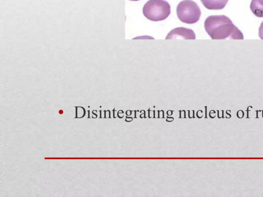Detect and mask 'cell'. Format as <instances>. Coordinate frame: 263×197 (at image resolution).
I'll return each instance as SVG.
<instances>
[{"mask_svg":"<svg viewBox=\"0 0 263 197\" xmlns=\"http://www.w3.org/2000/svg\"><path fill=\"white\" fill-rule=\"evenodd\" d=\"M204 29L213 40H242L241 31L224 15H210L205 20Z\"/></svg>","mask_w":263,"mask_h":197,"instance_id":"6da1fadb","label":"cell"},{"mask_svg":"<svg viewBox=\"0 0 263 197\" xmlns=\"http://www.w3.org/2000/svg\"><path fill=\"white\" fill-rule=\"evenodd\" d=\"M143 14L150 21L164 20L171 13V6L165 0H149L143 7Z\"/></svg>","mask_w":263,"mask_h":197,"instance_id":"7a4b0ae2","label":"cell"},{"mask_svg":"<svg viewBox=\"0 0 263 197\" xmlns=\"http://www.w3.org/2000/svg\"><path fill=\"white\" fill-rule=\"evenodd\" d=\"M176 12L179 19L188 24L197 22L201 14L198 5L192 0H183L180 2L177 5Z\"/></svg>","mask_w":263,"mask_h":197,"instance_id":"3957f363","label":"cell"},{"mask_svg":"<svg viewBox=\"0 0 263 197\" xmlns=\"http://www.w3.org/2000/svg\"><path fill=\"white\" fill-rule=\"evenodd\" d=\"M178 37L186 40H195L196 35L191 29L177 27L171 30L166 36L165 39H176Z\"/></svg>","mask_w":263,"mask_h":197,"instance_id":"277c9868","label":"cell"},{"mask_svg":"<svg viewBox=\"0 0 263 197\" xmlns=\"http://www.w3.org/2000/svg\"><path fill=\"white\" fill-rule=\"evenodd\" d=\"M203 5L209 10H220L226 6L229 0H200Z\"/></svg>","mask_w":263,"mask_h":197,"instance_id":"5b68a950","label":"cell"},{"mask_svg":"<svg viewBox=\"0 0 263 197\" xmlns=\"http://www.w3.org/2000/svg\"><path fill=\"white\" fill-rule=\"evenodd\" d=\"M250 7L256 16L263 17V0H252Z\"/></svg>","mask_w":263,"mask_h":197,"instance_id":"8992f818","label":"cell"},{"mask_svg":"<svg viewBox=\"0 0 263 197\" xmlns=\"http://www.w3.org/2000/svg\"><path fill=\"white\" fill-rule=\"evenodd\" d=\"M258 35L259 37L263 40V21L261 23L259 28Z\"/></svg>","mask_w":263,"mask_h":197,"instance_id":"52a82bcc","label":"cell"},{"mask_svg":"<svg viewBox=\"0 0 263 197\" xmlns=\"http://www.w3.org/2000/svg\"><path fill=\"white\" fill-rule=\"evenodd\" d=\"M129 1H139V0H129Z\"/></svg>","mask_w":263,"mask_h":197,"instance_id":"ba28073f","label":"cell"}]
</instances>
